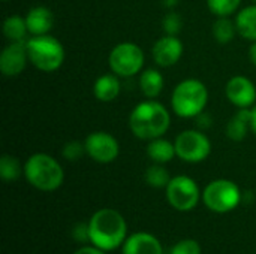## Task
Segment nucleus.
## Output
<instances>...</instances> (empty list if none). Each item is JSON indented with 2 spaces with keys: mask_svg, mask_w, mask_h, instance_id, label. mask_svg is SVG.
Instances as JSON below:
<instances>
[{
  "mask_svg": "<svg viewBox=\"0 0 256 254\" xmlns=\"http://www.w3.org/2000/svg\"><path fill=\"white\" fill-rule=\"evenodd\" d=\"M87 225L88 241L92 246L104 252H114L120 249L128 238V223L117 210H98Z\"/></svg>",
  "mask_w": 256,
  "mask_h": 254,
  "instance_id": "f257e3e1",
  "label": "nucleus"
},
{
  "mask_svg": "<svg viewBox=\"0 0 256 254\" xmlns=\"http://www.w3.org/2000/svg\"><path fill=\"white\" fill-rule=\"evenodd\" d=\"M171 126L168 108L156 99L140 102L129 114L130 132L142 141H152L164 136Z\"/></svg>",
  "mask_w": 256,
  "mask_h": 254,
  "instance_id": "f03ea898",
  "label": "nucleus"
},
{
  "mask_svg": "<svg viewBox=\"0 0 256 254\" xmlns=\"http://www.w3.org/2000/svg\"><path fill=\"white\" fill-rule=\"evenodd\" d=\"M27 183L40 192H56L64 181V171L57 159L46 153H34L24 163Z\"/></svg>",
  "mask_w": 256,
  "mask_h": 254,
  "instance_id": "7ed1b4c3",
  "label": "nucleus"
},
{
  "mask_svg": "<svg viewBox=\"0 0 256 254\" xmlns=\"http://www.w3.org/2000/svg\"><path fill=\"white\" fill-rule=\"evenodd\" d=\"M208 103V90L196 78L183 79L171 94V109L182 118H196Z\"/></svg>",
  "mask_w": 256,
  "mask_h": 254,
  "instance_id": "20e7f679",
  "label": "nucleus"
},
{
  "mask_svg": "<svg viewBox=\"0 0 256 254\" xmlns=\"http://www.w3.org/2000/svg\"><path fill=\"white\" fill-rule=\"evenodd\" d=\"M28 61L42 72H56L64 61V46L52 34L32 36L26 40Z\"/></svg>",
  "mask_w": 256,
  "mask_h": 254,
  "instance_id": "39448f33",
  "label": "nucleus"
},
{
  "mask_svg": "<svg viewBox=\"0 0 256 254\" xmlns=\"http://www.w3.org/2000/svg\"><path fill=\"white\" fill-rule=\"evenodd\" d=\"M202 202L210 211L216 214H226L240 205L242 192L240 187L231 180H213L202 192Z\"/></svg>",
  "mask_w": 256,
  "mask_h": 254,
  "instance_id": "423d86ee",
  "label": "nucleus"
},
{
  "mask_svg": "<svg viewBox=\"0 0 256 254\" xmlns=\"http://www.w3.org/2000/svg\"><path fill=\"white\" fill-rule=\"evenodd\" d=\"M144 63V51L140 45L134 42L117 43L108 55V64L111 72L120 78H129L136 73H141Z\"/></svg>",
  "mask_w": 256,
  "mask_h": 254,
  "instance_id": "0eeeda50",
  "label": "nucleus"
},
{
  "mask_svg": "<svg viewBox=\"0 0 256 254\" xmlns=\"http://www.w3.org/2000/svg\"><path fill=\"white\" fill-rule=\"evenodd\" d=\"M168 204L182 213L192 211L200 199H202V193L196 184V181L188 175H177L172 177L165 189Z\"/></svg>",
  "mask_w": 256,
  "mask_h": 254,
  "instance_id": "6e6552de",
  "label": "nucleus"
},
{
  "mask_svg": "<svg viewBox=\"0 0 256 254\" xmlns=\"http://www.w3.org/2000/svg\"><path fill=\"white\" fill-rule=\"evenodd\" d=\"M177 157L186 163H201L212 153V142L202 130L188 129L174 139Z\"/></svg>",
  "mask_w": 256,
  "mask_h": 254,
  "instance_id": "1a4fd4ad",
  "label": "nucleus"
},
{
  "mask_svg": "<svg viewBox=\"0 0 256 254\" xmlns=\"http://www.w3.org/2000/svg\"><path fill=\"white\" fill-rule=\"evenodd\" d=\"M87 156L98 163H111L120 154V144L117 138L108 132L98 130L87 135L84 139Z\"/></svg>",
  "mask_w": 256,
  "mask_h": 254,
  "instance_id": "9d476101",
  "label": "nucleus"
},
{
  "mask_svg": "<svg viewBox=\"0 0 256 254\" xmlns=\"http://www.w3.org/2000/svg\"><path fill=\"white\" fill-rule=\"evenodd\" d=\"M184 52V45L177 36L164 34L159 37L153 48H152V57L154 63L160 67H171L180 61Z\"/></svg>",
  "mask_w": 256,
  "mask_h": 254,
  "instance_id": "9b49d317",
  "label": "nucleus"
},
{
  "mask_svg": "<svg viewBox=\"0 0 256 254\" xmlns=\"http://www.w3.org/2000/svg\"><path fill=\"white\" fill-rule=\"evenodd\" d=\"M28 54L24 42H9L0 52V70L4 76H18L27 66Z\"/></svg>",
  "mask_w": 256,
  "mask_h": 254,
  "instance_id": "f8f14e48",
  "label": "nucleus"
},
{
  "mask_svg": "<svg viewBox=\"0 0 256 254\" xmlns=\"http://www.w3.org/2000/svg\"><path fill=\"white\" fill-rule=\"evenodd\" d=\"M225 94L228 100L238 109L252 108L256 102V87L248 76L237 75L232 76L225 87Z\"/></svg>",
  "mask_w": 256,
  "mask_h": 254,
  "instance_id": "ddd939ff",
  "label": "nucleus"
},
{
  "mask_svg": "<svg viewBox=\"0 0 256 254\" xmlns=\"http://www.w3.org/2000/svg\"><path fill=\"white\" fill-rule=\"evenodd\" d=\"M122 254H164L160 241L148 232H135L126 238Z\"/></svg>",
  "mask_w": 256,
  "mask_h": 254,
  "instance_id": "4468645a",
  "label": "nucleus"
},
{
  "mask_svg": "<svg viewBox=\"0 0 256 254\" xmlns=\"http://www.w3.org/2000/svg\"><path fill=\"white\" fill-rule=\"evenodd\" d=\"M26 22L32 36L48 34L54 27V13L46 6H33L26 13Z\"/></svg>",
  "mask_w": 256,
  "mask_h": 254,
  "instance_id": "2eb2a0df",
  "label": "nucleus"
},
{
  "mask_svg": "<svg viewBox=\"0 0 256 254\" xmlns=\"http://www.w3.org/2000/svg\"><path fill=\"white\" fill-rule=\"evenodd\" d=\"M122 90L120 76L116 73H104L93 84V94L99 102H112L118 97Z\"/></svg>",
  "mask_w": 256,
  "mask_h": 254,
  "instance_id": "dca6fc26",
  "label": "nucleus"
},
{
  "mask_svg": "<svg viewBox=\"0 0 256 254\" xmlns=\"http://www.w3.org/2000/svg\"><path fill=\"white\" fill-rule=\"evenodd\" d=\"M250 130V108H242L237 109V112L231 117V120L226 124V136L234 141L240 142L243 141Z\"/></svg>",
  "mask_w": 256,
  "mask_h": 254,
  "instance_id": "f3484780",
  "label": "nucleus"
},
{
  "mask_svg": "<svg viewBox=\"0 0 256 254\" xmlns=\"http://www.w3.org/2000/svg\"><path fill=\"white\" fill-rule=\"evenodd\" d=\"M147 156L150 157V160L153 163L165 165V163L171 162L174 157H177L176 145H174V142L165 139L164 136L152 139V141H148V145H147Z\"/></svg>",
  "mask_w": 256,
  "mask_h": 254,
  "instance_id": "a211bd4d",
  "label": "nucleus"
},
{
  "mask_svg": "<svg viewBox=\"0 0 256 254\" xmlns=\"http://www.w3.org/2000/svg\"><path fill=\"white\" fill-rule=\"evenodd\" d=\"M165 87V78L158 69H146L140 73V90L147 99H156Z\"/></svg>",
  "mask_w": 256,
  "mask_h": 254,
  "instance_id": "6ab92c4d",
  "label": "nucleus"
},
{
  "mask_svg": "<svg viewBox=\"0 0 256 254\" xmlns=\"http://www.w3.org/2000/svg\"><path fill=\"white\" fill-rule=\"evenodd\" d=\"M234 21L242 37L250 42H256V3L240 9Z\"/></svg>",
  "mask_w": 256,
  "mask_h": 254,
  "instance_id": "aec40b11",
  "label": "nucleus"
},
{
  "mask_svg": "<svg viewBox=\"0 0 256 254\" xmlns=\"http://www.w3.org/2000/svg\"><path fill=\"white\" fill-rule=\"evenodd\" d=\"M3 34L9 42H24L27 40L28 28L26 22V16H21L18 13L9 15L3 21Z\"/></svg>",
  "mask_w": 256,
  "mask_h": 254,
  "instance_id": "412c9836",
  "label": "nucleus"
},
{
  "mask_svg": "<svg viewBox=\"0 0 256 254\" xmlns=\"http://www.w3.org/2000/svg\"><path fill=\"white\" fill-rule=\"evenodd\" d=\"M212 33L216 42L225 45L232 42L238 31H237L236 21H232L230 16H216V21L213 22L212 27Z\"/></svg>",
  "mask_w": 256,
  "mask_h": 254,
  "instance_id": "4be33fe9",
  "label": "nucleus"
},
{
  "mask_svg": "<svg viewBox=\"0 0 256 254\" xmlns=\"http://www.w3.org/2000/svg\"><path fill=\"white\" fill-rule=\"evenodd\" d=\"M24 174V166H21L20 160L15 156L3 154L0 157V177L6 183L16 181Z\"/></svg>",
  "mask_w": 256,
  "mask_h": 254,
  "instance_id": "5701e85b",
  "label": "nucleus"
},
{
  "mask_svg": "<svg viewBox=\"0 0 256 254\" xmlns=\"http://www.w3.org/2000/svg\"><path fill=\"white\" fill-rule=\"evenodd\" d=\"M144 178H146V183L154 189H166L168 183L171 181V175L168 169L160 163H153L152 166H148Z\"/></svg>",
  "mask_w": 256,
  "mask_h": 254,
  "instance_id": "b1692460",
  "label": "nucleus"
},
{
  "mask_svg": "<svg viewBox=\"0 0 256 254\" xmlns=\"http://www.w3.org/2000/svg\"><path fill=\"white\" fill-rule=\"evenodd\" d=\"M242 0H207V7L214 16H231L240 9Z\"/></svg>",
  "mask_w": 256,
  "mask_h": 254,
  "instance_id": "393cba45",
  "label": "nucleus"
},
{
  "mask_svg": "<svg viewBox=\"0 0 256 254\" xmlns=\"http://www.w3.org/2000/svg\"><path fill=\"white\" fill-rule=\"evenodd\" d=\"M183 28V18L180 13L171 10L168 12L164 19H162V30L165 34H171V36H177Z\"/></svg>",
  "mask_w": 256,
  "mask_h": 254,
  "instance_id": "a878e982",
  "label": "nucleus"
},
{
  "mask_svg": "<svg viewBox=\"0 0 256 254\" xmlns=\"http://www.w3.org/2000/svg\"><path fill=\"white\" fill-rule=\"evenodd\" d=\"M84 154H87L86 145H84V142H80V141H69L62 148V156L69 162H76Z\"/></svg>",
  "mask_w": 256,
  "mask_h": 254,
  "instance_id": "bb28decb",
  "label": "nucleus"
},
{
  "mask_svg": "<svg viewBox=\"0 0 256 254\" xmlns=\"http://www.w3.org/2000/svg\"><path fill=\"white\" fill-rule=\"evenodd\" d=\"M170 254H202V250H201V246L198 241L182 240L171 247Z\"/></svg>",
  "mask_w": 256,
  "mask_h": 254,
  "instance_id": "cd10ccee",
  "label": "nucleus"
},
{
  "mask_svg": "<svg viewBox=\"0 0 256 254\" xmlns=\"http://www.w3.org/2000/svg\"><path fill=\"white\" fill-rule=\"evenodd\" d=\"M196 124H198L200 130L206 132V130L212 126V117L204 111V112H201V114L196 117Z\"/></svg>",
  "mask_w": 256,
  "mask_h": 254,
  "instance_id": "c85d7f7f",
  "label": "nucleus"
},
{
  "mask_svg": "<svg viewBox=\"0 0 256 254\" xmlns=\"http://www.w3.org/2000/svg\"><path fill=\"white\" fill-rule=\"evenodd\" d=\"M74 254H106V252H104V250H100V249H98L94 246H87V247L78 249Z\"/></svg>",
  "mask_w": 256,
  "mask_h": 254,
  "instance_id": "c756f323",
  "label": "nucleus"
},
{
  "mask_svg": "<svg viewBox=\"0 0 256 254\" xmlns=\"http://www.w3.org/2000/svg\"><path fill=\"white\" fill-rule=\"evenodd\" d=\"M250 130L256 136V105L250 109Z\"/></svg>",
  "mask_w": 256,
  "mask_h": 254,
  "instance_id": "7c9ffc66",
  "label": "nucleus"
},
{
  "mask_svg": "<svg viewBox=\"0 0 256 254\" xmlns=\"http://www.w3.org/2000/svg\"><path fill=\"white\" fill-rule=\"evenodd\" d=\"M249 60L256 67V42H252V45L249 48Z\"/></svg>",
  "mask_w": 256,
  "mask_h": 254,
  "instance_id": "2f4dec72",
  "label": "nucleus"
},
{
  "mask_svg": "<svg viewBox=\"0 0 256 254\" xmlns=\"http://www.w3.org/2000/svg\"><path fill=\"white\" fill-rule=\"evenodd\" d=\"M180 0H162V4L166 7V9H174L177 4H178Z\"/></svg>",
  "mask_w": 256,
  "mask_h": 254,
  "instance_id": "473e14b6",
  "label": "nucleus"
},
{
  "mask_svg": "<svg viewBox=\"0 0 256 254\" xmlns=\"http://www.w3.org/2000/svg\"><path fill=\"white\" fill-rule=\"evenodd\" d=\"M3 1H8V0H3Z\"/></svg>",
  "mask_w": 256,
  "mask_h": 254,
  "instance_id": "72a5a7b5",
  "label": "nucleus"
},
{
  "mask_svg": "<svg viewBox=\"0 0 256 254\" xmlns=\"http://www.w3.org/2000/svg\"><path fill=\"white\" fill-rule=\"evenodd\" d=\"M254 1H255V3H256V0H254Z\"/></svg>",
  "mask_w": 256,
  "mask_h": 254,
  "instance_id": "f704fd0d",
  "label": "nucleus"
}]
</instances>
